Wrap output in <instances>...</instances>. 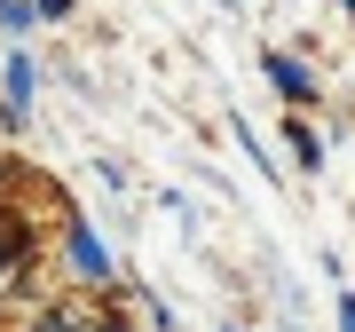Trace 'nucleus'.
Here are the masks:
<instances>
[{"instance_id":"8","label":"nucleus","mask_w":355,"mask_h":332,"mask_svg":"<svg viewBox=\"0 0 355 332\" xmlns=\"http://www.w3.org/2000/svg\"><path fill=\"white\" fill-rule=\"evenodd\" d=\"M40 332H79V324H71V317H48V324H40Z\"/></svg>"},{"instance_id":"1","label":"nucleus","mask_w":355,"mask_h":332,"mask_svg":"<svg viewBox=\"0 0 355 332\" xmlns=\"http://www.w3.org/2000/svg\"><path fill=\"white\" fill-rule=\"evenodd\" d=\"M268 79H277V95H292V103H308V95H316V79H308V64H300V56H268Z\"/></svg>"},{"instance_id":"4","label":"nucleus","mask_w":355,"mask_h":332,"mask_svg":"<svg viewBox=\"0 0 355 332\" xmlns=\"http://www.w3.org/2000/svg\"><path fill=\"white\" fill-rule=\"evenodd\" d=\"M284 142H292V158H300V166H324V142H316V135H308V127H300V119H292V127H284Z\"/></svg>"},{"instance_id":"2","label":"nucleus","mask_w":355,"mask_h":332,"mask_svg":"<svg viewBox=\"0 0 355 332\" xmlns=\"http://www.w3.org/2000/svg\"><path fill=\"white\" fill-rule=\"evenodd\" d=\"M71 261H79V277H111V261H103V238L87 230V222L71 230Z\"/></svg>"},{"instance_id":"9","label":"nucleus","mask_w":355,"mask_h":332,"mask_svg":"<svg viewBox=\"0 0 355 332\" xmlns=\"http://www.w3.org/2000/svg\"><path fill=\"white\" fill-rule=\"evenodd\" d=\"M347 8H355V0H347Z\"/></svg>"},{"instance_id":"3","label":"nucleus","mask_w":355,"mask_h":332,"mask_svg":"<svg viewBox=\"0 0 355 332\" xmlns=\"http://www.w3.org/2000/svg\"><path fill=\"white\" fill-rule=\"evenodd\" d=\"M0 79H8V103H16V111H24V103H32V88H40L32 56H8V72H0Z\"/></svg>"},{"instance_id":"5","label":"nucleus","mask_w":355,"mask_h":332,"mask_svg":"<svg viewBox=\"0 0 355 332\" xmlns=\"http://www.w3.org/2000/svg\"><path fill=\"white\" fill-rule=\"evenodd\" d=\"M0 24H8V32H32L40 8H32V0H0Z\"/></svg>"},{"instance_id":"6","label":"nucleus","mask_w":355,"mask_h":332,"mask_svg":"<svg viewBox=\"0 0 355 332\" xmlns=\"http://www.w3.org/2000/svg\"><path fill=\"white\" fill-rule=\"evenodd\" d=\"M340 332H355V293H347V301H340Z\"/></svg>"},{"instance_id":"7","label":"nucleus","mask_w":355,"mask_h":332,"mask_svg":"<svg viewBox=\"0 0 355 332\" xmlns=\"http://www.w3.org/2000/svg\"><path fill=\"white\" fill-rule=\"evenodd\" d=\"M32 8H40V16H64V8H71V0H32Z\"/></svg>"},{"instance_id":"10","label":"nucleus","mask_w":355,"mask_h":332,"mask_svg":"<svg viewBox=\"0 0 355 332\" xmlns=\"http://www.w3.org/2000/svg\"><path fill=\"white\" fill-rule=\"evenodd\" d=\"M119 332H127V324H119Z\"/></svg>"}]
</instances>
